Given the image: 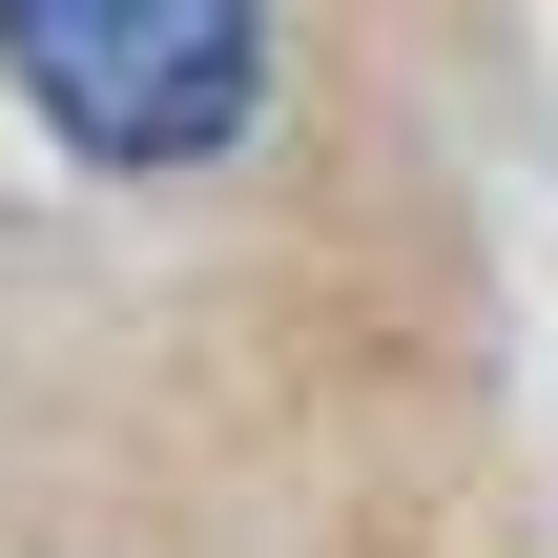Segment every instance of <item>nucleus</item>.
Instances as JSON below:
<instances>
[{
    "label": "nucleus",
    "mask_w": 558,
    "mask_h": 558,
    "mask_svg": "<svg viewBox=\"0 0 558 558\" xmlns=\"http://www.w3.org/2000/svg\"><path fill=\"white\" fill-rule=\"evenodd\" d=\"M0 62L83 166H207V145H248L269 21L248 0H0Z\"/></svg>",
    "instance_id": "obj_1"
}]
</instances>
